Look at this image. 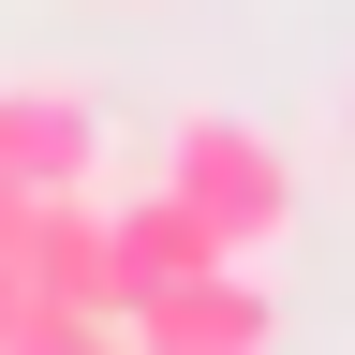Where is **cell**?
<instances>
[{
    "label": "cell",
    "instance_id": "cell-1",
    "mask_svg": "<svg viewBox=\"0 0 355 355\" xmlns=\"http://www.w3.org/2000/svg\"><path fill=\"white\" fill-rule=\"evenodd\" d=\"M163 193L193 207L222 252H266V237L296 222V163L266 148L252 119H178V163H163Z\"/></svg>",
    "mask_w": 355,
    "mask_h": 355
},
{
    "label": "cell",
    "instance_id": "cell-5",
    "mask_svg": "<svg viewBox=\"0 0 355 355\" xmlns=\"http://www.w3.org/2000/svg\"><path fill=\"white\" fill-rule=\"evenodd\" d=\"M104 237H119V311L148 296V282H178V266H207V252H222V237H207L178 193H133V207H104Z\"/></svg>",
    "mask_w": 355,
    "mask_h": 355
},
{
    "label": "cell",
    "instance_id": "cell-2",
    "mask_svg": "<svg viewBox=\"0 0 355 355\" xmlns=\"http://www.w3.org/2000/svg\"><path fill=\"white\" fill-rule=\"evenodd\" d=\"M119 326H133V355H266L282 340V296H266L252 252H207V266H178V282H148Z\"/></svg>",
    "mask_w": 355,
    "mask_h": 355
},
{
    "label": "cell",
    "instance_id": "cell-3",
    "mask_svg": "<svg viewBox=\"0 0 355 355\" xmlns=\"http://www.w3.org/2000/svg\"><path fill=\"white\" fill-rule=\"evenodd\" d=\"M89 163H104L89 89H60V74H15V89H0V178H15V193H89Z\"/></svg>",
    "mask_w": 355,
    "mask_h": 355
},
{
    "label": "cell",
    "instance_id": "cell-4",
    "mask_svg": "<svg viewBox=\"0 0 355 355\" xmlns=\"http://www.w3.org/2000/svg\"><path fill=\"white\" fill-rule=\"evenodd\" d=\"M30 282L60 296V311H89V326H119V237H104L89 193H44L30 207Z\"/></svg>",
    "mask_w": 355,
    "mask_h": 355
}]
</instances>
